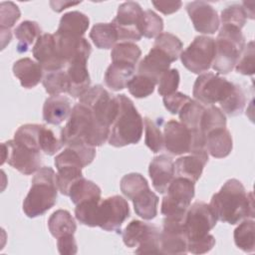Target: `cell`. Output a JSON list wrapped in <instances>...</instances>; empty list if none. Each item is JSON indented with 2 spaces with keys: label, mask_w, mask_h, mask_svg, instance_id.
<instances>
[{
  "label": "cell",
  "mask_w": 255,
  "mask_h": 255,
  "mask_svg": "<svg viewBox=\"0 0 255 255\" xmlns=\"http://www.w3.org/2000/svg\"><path fill=\"white\" fill-rule=\"evenodd\" d=\"M209 205L217 220L231 225L254 217L253 192H247L241 181L236 178L225 181L220 190L213 194Z\"/></svg>",
  "instance_id": "1"
},
{
  "label": "cell",
  "mask_w": 255,
  "mask_h": 255,
  "mask_svg": "<svg viewBox=\"0 0 255 255\" xmlns=\"http://www.w3.org/2000/svg\"><path fill=\"white\" fill-rule=\"evenodd\" d=\"M111 128L99 126L90 109L82 103L76 104L66 126L61 130L64 145L74 146L87 144L93 147L103 145L110 136Z\"/></svg>",
  "instance_id": "2"
},
{
  "label": "cell",
  "mask_w": 255,
  "mask_h": 255,
  "mask_svg": "<svg viewBox=\"0 0 255 255\" xmlns=\"http://www.w3.org/2000/svg\"><path fill=\"white\" fill-rule=\"evenodd\" d=\"M56 175L50 166H43L36 172L23 201V211L28 217L41 216L56 204L59 189Z\"/></svg>",
  "instance_id": "3"
},
{
  "label": "cell",
  "mask_w": 255,
  "mask_h": 255,
  "mask_svg": "<svg viewBox=\"0 0 255 255\" xmlns=\"http://www.w3.org/2000/svg\"><path fill=\"white\" fill-rule=\"evenodd\" d=\"M119 111L109 136V143L115 147L137 143L142 135L143 120L132 101L126 95L116 96Z\"/></svg>",
  "instance_id": "4"
},
{
  "label": "cell",
  "mask_w": 255,
  "mask_h": 255,
  "mask_svg": "<svg viewBox=\"0 0 255 255\" xmlns=\"http://www.w3.org/2000/svg\"><path fill=\"white\" fill-rule=\"evenodd\" d=\"M245 46L241 29L222 25L215 39V54L211 67L219 74H228L234 68Z\"/></svg>",
  "instance_id": "5"
},
{
  "label": "cell",
  "mask_w": 255,
  "mask_h": 255,
  "mask_svg": "<svg viewBox=\"0 0 255 255\" xmlns=\"http://www.w3.org/2000/svg\"><path fill=\"white\" fill-rule=\"evenodd\" d=\"M80 103L90 109L99 126L111 128L119 111L117 97H113L103 86L96 85L80 98Z\"/></svg>",
  "instance_id": "6"
},
{
  "label": "cell",
  "mask_w": 255,
  "mask_h": 255,
  "mask_svg": "<svg viewBox=\"0 0 255 255\" xmlns=\"http://www.w3.org/2000/svg\"><path fill=\"white\" fill-rule=\"evenodd\" d=\"M159 229L140 220H131L123 230L126 246L136 248V254H159Z\"/></svg>",
  "instance_id": "7"
},
{
  "label": "cell",
  "mask_w": 255,
  "mask_h": 255,
  "mask_svg": "<svg viewBox=\"0 0 255 255\" xmlns=\"http://www.w3.org/2000/svg\"><path fill=\"white\" fill-rule=\"evenodd\" d=\"M235 84L213 73L200 74L193 85L192 95L202 105L212 106L223 102L233 91Z\"/></svg>",
  "instance_id": "8"
},
{
  "label": "cell",
  "mask_w": 255,
  "mask_h": 255,
  "mask_svg": "<svg viewBox=\"0 0 255 255\" xmlns=\"http://www.w3.org/2000/svg\"><path fill=\"white\" fill-rule=\"evenodd\" d=\"M194 182L178 177L172 179L161 201L160 212L164 216H184L194 197Z\"/></svg>",
  "instance_id": "9"
},
{
  "label": "cell",
  "mask_w": 255,
  "mask_h": 255,
  "mask_svg": "<svg viewBox=\"0 0 255 255\" xmlns=\"http://www.w3.org/2000/svg\"><path fill=\"white\" fill-rule=\"evenodd\" d=\"M217 218L210 205L203 201H196L188 207L184 217V228L187 244L205 239L209 231L216 225Z\"/></svg>",
  "instance_id": "10"
},
{
  "label": "cell",
  "mask_w": 255,
  "mask_h": 255,
  "mask_svg": "<svg viewBox=\"0 0 255 255\" xmlns=\"http://www.w3.org/2000/svg\"><path fill=\"white\" fill-rule=\"evenodd\" d=\"M214 54L215 40L208 36H196L179 57L187 70L194 74H203L210 69Z\"/></svg>",
  "instance_id": "11"
},
{
  "label": "cell",
  "mask_w": 255,
  "mask_h": 255,
  "mask_svg": "<svg viewBox=\"0 0 255 255\" xmlns=\"http://www.w3.org/2000/svg\"><path fill=\"white\" fill-rule=\"evenodd\" d=\"M57 172V184L60 192L69 196L71 186L81 177L82 169L87 166L82 155L74 148L67 147L55 157Z\"/></svg>",
  "instance_id": "12"
},
{
  "label": "cell",
  "mask_w": 255,
  "mask_h": 255,
  "mask_svg": "<svg viewBox=\"0 0 255 255\" xmlns=\"http://www.w3.org/2000/svg\"><path fill=\"white\" fill-rule=\"evenodd\" d=\"M128 217V201L120 195H114L100 200L96 212V225L106 231L120 233L122 224Z\"/></svg>",
  "instance_id": "13"
},
{
  "label": "cell",
  "mask_w": 255,
  "mask_h": 255,
  "mask_svg": "<svg viewBox=\"0 0 255 255\" xmlns=\"http://www.w3.org/2000/svg\"><path fill=\"white\" fill-rule=\"evenodd\" d=\"M7 162L13 168L24 175H30L40 169L42 160L39 151L33 150L15 139L2 143V161Z\"/></svg>",
  "instance_id": "14"
},
{
  "label": "cell",
  "mask_w": 255,
  "mask_h": 255,
  "mask_svg": "<svg viewBox=\"0 0 255 255\" xmlns=\"http://www.w3.org/2000/svg\"><path fill=\"white\" fill-rule=\"evenodd\" d=\"M184 216H165L159 237V254H186L187 235Z\"/></svg>",
  "instance_id": "15"
},
{
  "label": "cell",
  "mask_w": 255,
  "mask_h": 255,
  "mask_svg": "<svg viewBox=\"0 0 255 255\" xmlns=\"http://www.w3.org/2000/svg\"><path fill=\"white\" fill-rule=\"evenodd\" d=\"M142 13L143 10L140 5L134 1L124 2L119 6L117 16L112 21L117 28L119 41L129 42L141 39L139 23Z\"/></svg>",
  "instance_id": "16"
},
{
  "label": "cell",
  "mask_w": 255,
  "mask_h": 255,
  "mask_svg": "<svg viewBox=\"0 0 255 255\" xmlns=\"http://www.w3.org/2000/svg\"><path fill=\"white\" fill-rule=\"evenodd\" d=\"M32 53L34 58L46 72L62 70L67 65L58 52L54 34H42L36 40Z\"/></svg>",
  "instance_id": "17"
},
{
  "label": "cell",
  "mask_w": 255,
  "mask_h": 255,
  "mask_svg": "<svg viewBox=\"0 0 255 255\" xmlns=\"http://www.w3.org/2000/svg\"><path fill=\"white\" fill-rule=\"evenodd\" d=\"M163 144L167 152L180 155L189 153L192 146V135L180 122L168 121L163 128Z\"/></svg>",
  "instance_id": "18"
},
{
  "label": "cell",
  "mask_w": 255,
  "mask_h": 255,
  "mask_svg": "<svg viewBox=\"0 0 255 255\" xmlns=\"http://www.w3.org/2000/svg\"><path fill=\"white\" fill-rule=\"evenodd\" d=\"M186 12L194 29L202 34H214L220 24L216 10L207 2L193 1L186 5Z\"/></svg>",
  "instance_id": "19"
},
{
  "label": "cell",
  "mask_w": 255,
  "mask_h": 255,
  "mask_svg": "<svg viewBox=\"0 0 255 255\" xmlns=\"http://www.w3.org/2000/svg\"><path fill=\"white\" fill-rule=\"evenodd\" d=\"M58 52L67 65L74 60H87L92 53V47L84 37L54 34Z\"/></svg>",
  "instance_id": "20"
},
{
  "label": "cell",
  "mask_w": 255,
  "mask_h": 255,
  "mask_svg": "<svg viewBox=\"0 0 255 255\" xmlns=\"http://www.w3.org/2000/svg\"><path fill=\"white\" fill-rule=\"evenodd\" d=\"M148 173L153 188L159 193H164L174 177V162L172 158L166 154L153 157L148 166Z\"/></svg>",
  "instance_id": "21"
},
{
  "label": "cell",
  "mask_w": 255,
  "mask_h": 255,
  "mask_svg": "<svg viewBox=\"0 0 255 255\" xmlns=\"http://www.w3.org/2000/svg\"><path fill=\"white\" fill-rule=\"evenodd\" d=\"M171 63L173 61L164 52L152 47L148 54L139 62L137 74L143 75L158 83L162 74L169 70Z\"/></svg>",
  "instance_id": "22"
},
{
  "label": "cell",
  "mask_w": 255,
  "mask_h": 255,
  "mask_svg": "<svg viewBox=\"0 0 255 255\" xmlns=\"http://www.w3.org/2000/svg\"><path fill=\"white\" fill-rule=\"evenodd\" d=\"M208 161V152L190 153L178 157L174 162V174L178 177H183L196 182L202 174L203 168Z\"/></svg>",
  "instance_id": "23"
},
{
  "label": "cell",
  "mask_w": 255,
  "mask_h": 255,
  "mask_svg": "<svg viewBox=\"0 0 255 255\" xmlns=\"http://www.w3.org/2000/svg\"><path fill=\"white\" fill-rule=\"evenodd\" d=\"M87 62V60L79 59L68 64L66 71L69 80L68 94L73 98H81L90 89L91 79Z\"/></svg>",
  "instance_id": "24"
},
{
  "label": "cell",
  "mask_w": 255,
  "mask_h": 255,
  "mask_svg": "<svg viewBox=\"0 0 255 255\" xmlns=\"http://www.w3.org/2000/svg\"><path fill=\"white\" fill-rule=\"evenodd\" d=\"M13 74L25 89L36 87L43 80V68L30 58H22L13 65Z\"/></svg>",
  "instance_id": "25"
},
{
  "label": "cell",
  "mask_w": 255,
  "mask_h": 255,
  "mask_svg": "<svg viewBox=\"0 0 255 255\" xmlns=\"http://www.w3.org/2000/svg\"><path fill=\"white\" fill-rule=\"evenodd\" d=\"M72 112L71 102L65 96H51L43 106V119L46 123L58 126L66 121Z\"/></svg>",
  "instance_id": "26"
},
{
  "label": "cell",
  "mask_w": 255,
  "mask_h": 255,
  "mask_svg": "<svg viewBox=\"0 0 255 255\" xmlns=\"http://www.w3.org/2000/svg\"><path fill=\"white\" fill-rule=\"evenodd\" d=\"M232 147V136L226 128L212 129L205 135V148L215 158L226 157L230 154Z\"/></svg>",
  "instance_id": "27"
},
{
  "label": "cell",
  "mask_w": 255,
  "mask_h": 255,
  "mask_svg": "<svg viewBox=\"0 0 255 255\" xmlns=\"http://www.w3.org/2000/svg\"><path fill=\"white\" fill-rule=\"evenodd\" d=\"M134 71L135 66L133 65L113 62L105 73V83L115 92L124 90L133 77Z\"/></svg>",
  "instance_id": "28"
},
{
  "label": "cell",
  "mask_w": 255,
  "mask_h": 255,
  "mask_svg": "<svg viewBox=\"0 0 255 255\" xmlns=\"http://www.w3.org/2000/svg\"><path fill=\"white\" fill-rule=\"evenodd\" d=\"M90 25V19L80 11H71L61 17L57 34L83 37Z\"/></svg>",
  "instance_id": "29"
},
{
  "label": "cell",
  "mask_w": 255,
  "mask_h": 255,
  "mask_svg": "<svg viewBox=\"0 0 255 255\" xmlns=\"http://www.w3.org/2000/svg\"><path fill=\"white\" fill-rule=\"evenodd\" d=\"M48 228L52 236L59 239L74 235L77 230V224L68 210L58 209L50 216Z\"/></svg>",
  "instance_id": "30"
},
{
  "label": "cell",
  "mask_w": 255,
  "mask_h": 255,
  "mask_svg": "<svg viewBox=\"0 0 255 255\" xmlns=\"http://www.w3.org/2000/svg\"><path fill=\"white\" fill-rule=\"evenodd\" d=\"M101 188L93 181L86 179L84 176L79 178L70 188L69 196L71 201L77 205L84 201L100 200Z\"/></svg>",
  "instance_id": "31"
},
{
  "label": "cell",
  "mask_w": 255,
  "mask_h": 255,
  "mask_svg": "<svg viewBox=\"0 0 255 255\" xmlns=\"http://www.w3.org/2000/svg\"><path fill=\"white\" fill-rule=\"evenodd\" d=\"M90 38L99 49H112L119 41V34L115 25L111 23H98L93 26Z\"/></svg>",
  "instance_id": "32"
},
{
  "label": "cell",
  "mask_w": 255,
  "mask_h": 255,
  "mask_svg": "<svg viewBox=\"0 0 255 255\" xmlns=\"http://www.w3.org/2000/svg\"><path fill=\"white\" fill-rule=\"evenodd\" d=\"M134 212L145 220H151L157 215L158 197L149 188L143 190L132 200Z\"/></svg>",
  "instance_id": "33"
},
{
  "label": "cell",
  "mask_w": 255,
  "mask_h": 255,
  "mask_svg": "<svg viewBox=\"0 0 255 255\" xmlns=\"http://www.w3.org/2000/svg\"><path fill=\"white\" fill-rule=\"evenodd\" d=\"M14 34L18 40V53H25L32 43L42 35V30L37 22L26 20L15 28Z\"/></svg>",
  "instance_id": "34"
},
{
  "label": "cell",
  "mask_w": 255,
  "mask_h": 255,
  "mask_svg": "<svg viewBox=\"0 0 255 255\" xmlns=\"http://www.w3.org/2000/svg\"><path fill=\"white\" fill-rule=\"evenodd\" d=\"M234 242L244 252L251 253L255 250V223L253 218H246L234 230Z\"/></svg>",
  "instance_id": "35"
},
{
  "label": "cell",
  "mask_w": 255,
  "mask_h": 255,
  "mask_svg": "<svg viewBox=\"0 0 255 255\" xmlns=\"http://www.w3.org/2000/svg\"><path fill=\"white\" fill-rule=\"evenodd\" d=\"M141 56L139 47L131 42H121L116 44L111 52L113 62L125 63L135 66Z\"/></svg>",
  "instance_id": "36"
},
{
  "label": "cell",
  "mask_w": 255,
  "mask_h": 255,
  "mask_svg": "<svg viewBox=\"0 0 255 255\" xmlns=\"http://www.w3.org/2000/svg\"><path fill=\"white\" fill-rule=\"evenodd\" d=\"M42 83L46 92L51 96L68 93L69 91V80L67 72L63 69L47 72L43 77Z\"/></svg>",
  "instance_id": "37"
},
{
  "label": "cell",
  "mask_w": 255,
  "mask_h": 255,
  "mask_svg": "<svg viewBox=\"0 0 255 255\" xmlns=\"http://www.w3.org/2000/svg\"><path fill=\"white\" fill-rule=\"evenodd\" d=\"M120 187L125 196L132 200L136 195L145 189H148L147 180L140 173H128L121 179Z\"/></svg>",
  "instance_id": "38"
},
{
  "label": "cell",
  "mask_w": 255,
  "mask_h": 255,
  "mask_svg": "<svg viewBox=\"0 0 255 255\" xmlns=\"http://www.w3.org/2000/svg\"><path fill=\"white\" fill-rule=\"evenodd\" d=\"M153 47L164 52L173 62H175L181 54L183 44L175 35L164 32L160 33L155 38Z\"/></svg>",
  "instance_id": "39"
},
{
  "label": "cell",
  "mask_w": 255,
  "mask_h": 255,
  "mask_svg": "<svg viewBox=\"0 0 255 255\" xmlns=\"http://www.w3.org/2000/svg\"><path fill=\"white\" fill-rule=\"evenodd\" d=\"M41 125L26 124L21 126L14 133V139L36 151H41L39 146V131Z\"/></svg>",
  "instance_id": "40"
},
{
  "label": "cell",
  "mask_w": 255,
  "mask_h": 255,
  "mask_svg": "<svg viewBox=\"0 0 255 255\" xmlns=\"http://www.w3.org/2000/svg\"><path fill=\"white\" fill-rule=\"evenodd\" d=\"M200 128L204 137L212 129L226 128V117L224 113L215 106L205 108L201 118Z\"/></svg>",
  "instance_id": "41"
},
{
  "label": "cell",
  "mask_w": 255,
  "mask_h": 255,
  "mask_svg": "<svg viewBox=\"0 0 255 255\" xmlns=\"http://www.w3.org/2000/svg\"><path fill=\"white\" fill-rule=\"evenodd\" d=\"M163 29V21L152 10H145L142 13L140 23H139V32L141 36L145 38H156Z\"/></svg>",
  "instance_id": "42"
},
{
  "label": "cell",
  "mask_w": 255,
  "mask_h": 255,
  "mask_svg": "<svg viewBox=\"0 0 255 255\" xmlns=\"http://www.w3.org/2000/svg\"><path fill=\"white\" fill-rule=\"evenodd\" d=\"M246 99L243 90L238 86L235 85L231 94L220 103V107L222 112L230 117H236L240 115L245 107Z\"/></svg>",
  "instance_id": "43"
},
{
  "label": "cell",
  "mask_w": 255,
  "mask_h": 255,
  "mask_svg": "<svg viewBox=\"0 0 255 255\" xmlns=\"http://www.w3.org/2000/svg\"><path fill=\"white\" fill-rule=\"evenodd\" d=\"M157 83L153 80L143 76V75H133V77L128 82L127 88L128 92L137 99H142L150 96L155 88Z\"/></svg>",
  "instance_id": "44"
},
{
  "label": "cell",
  "mask_w": 255,
  "mask_h": 255,
  "mask_svg": "<svg viewBox=\"0 0 255 255\" xmlns=\"http://www.w3.org/2000/svg\"><path fill=\"white\" fill-rule=\"evenodd\" d=\"M144 125V142L146 146L152 151V152H158L163 145V134L161 133L160 128L155 124L154 121H152L149 118H144L143 121Z\"/></svg>",
  "instance_id": "45"
},
{
  "label": "cell",
  "mask_w": 255,
  "mask_h": 255,
  "mask_svg": "<svg viewBox=\"0 0 255 255\" xmlns=\"http://www.w3.org/2000/svg\"><path fill=\"white\" fill-rule=\"evenodd\" d=\"M63 145L64 144L61 138L56 137L54 131L51 128L41 125L39 131V146L41 151L48 155H54L62 148Z\"/></svg>",
  "instance_id": "46"
},
{
  "label": "cell",
  "mask_w": 255,
  "mask_h": 255,
  "mask_svg": "<svg viewBox=\"0 0 255 255\" xmlns=\"http://www.w3.org/2000/svg\"><path fill=\"white\" fill-rule=\"evenodd\" d=\"M246 13L240 4H232L221 11L222 25H229L242 29L246 23Z\"/></svg>",
  "instance_id": "47"
},
{
  "label": "cell",
  "mask_w": 255,
  "mask_h": 255,
  "mask_svg": "<svg viewBox=\"0 0 255 255\" xmlns=\"http://www.w3.org/2000/svg\"><path fill=\"white\" fill-rule=\"evenodd\" d=\"M254 56V42L250 41L247 44H245L241 52V55L235 65L236 71L245 76H252L255 72Z\"/></svg>",
  "instance_id": "48"
},
{
  "label": "cell",
  "mask_w": 255,
  "mask_h": 255,
  "mask_svg": "<svg viewBox=\"0 0 255 255\" xmlns=\"http://www.w3.org/2000/svg\"><path fill=\"white\" fill-rule=\"evenodd\" d=\"M179 73L177 69H169L165 73L162 74V76L158 80V94L160 96H168L176 92L178 86H179Z\"/></svg>",
  "instance_id": "49"
},
{
  "label": "cell",
  "mask_w": 255,
  "mask_h": 255,
  "mask_svg": "<svg viewBox=\"0 0 255 255\" xmlns=\"http://www.w3.org/2000/svg\"><path fill=\"white\" fill-rule=\"evenodd\" d=\"M21 12L19 7L13 2H1L0 4V29L12 28L20 19Z\"/></svg>",
  "instance_id": "50"
},
{
  "label": "cell",
  "mask_w": 255,
  "mask_h": 255,
  "mask_svg": "<svg viewBox=\"0 0 255 255\" xmlns=\"http://www.w3.org/2000/svg\"><path fill=\"white\" fill-rule=\"evenodd\" d=\"M191 99L180 92H175L171 95L163 97V105L165 109L172 115H176L182 109V107L188 103Z\"/></svg>",
  "instance_id": "51"
},
{
  "label": "cell",
  "mask_w": 255,
  "mask_h": 255,
  "mask_svg": "<svg viewBox=\"0 0 255 255\" xmlns=\"http://www.w3.org/2000/svg\"><path fill=\"white\" fill-rule=\"evenodd\" d=\"M215 245V238L213 235L209 234L205 239L191 242L187 244V251L192 254H204L209 252Z\"/></svg>",
  "instance_id": "52"
},
{
  "label": "cell",
  "mask_w": 255,
  "mask_h": 255,
  "mask_svg": "<svg viewBox=\"0 0 255 255\" xmlns=\"http://www.w3.org/2000/svg\"><path fill=\"white\" fill-rule=\"evenodd\" d=\"M58 251L62 255H74L78 251V246L74 235L57 239Z\"/></svg>",
  "instance_id": "53"
},
{
  "label": "cell",
  "mask_w": 255,
  "mask_h": 255,
  "mask_svg": "<svg viewBox=\"0 0 255 255\" xmlns=\"http://www.w3.org/2000/svg\"><path fill=\"white\" fill-rule=\"evenodd\" d=\"M152 5L161 13L165 15L172 14L176 11L179 10L181 7L182 3L180 1H175V2H156L152 1Z\"/></svg>",
  "instance_id": "54"
},
{
  "label": "cell",
  "mask_w": 255,
  "mask_h": 255,
  "mask_svg": "<svg viewBox=\"0 0 255 255\" xmlns=\"http://www.w3.org/2000/svg\"><path fill=\"white\" fill-rule=\"evenodd\" d=\"M80 2H68V1H51L50 5L52 7V9L56 12H61L64 9L69 8L70 6H74L79 4Z\"/></svg>",
  "instance_id": "55"
},
{
  "label": "cell",
  "mask_w": 255,
  "mask_h": 255,
  "mask_svg": "<svg viewBox=\"0 0 255 255\" xmlns=\"http://www.w3.org/2000/svg\"><path fill=\"white\" fill-rule=\"evenodd\" d=\"M1 32V43H2V49H4L6 47L7 44L10 43L12 35L10 30L8 29H0Z\"/></svg>",
  "instance_id": "56"
},
{
  "label": "cell",
  "mask_w": 255,
  "mask_h": 255,
  "mask_svg": "<svg viewBox=\"0 0 255 255\" xmlns=\"http://www.w3.org/2000/svg\"><path fill=\"white\" fill-rule=\"evenodd\" d=\"M254 2H246L244 1L242 3V7L246 13V16L250 19H254Z\"/></svg>",
  "instance_id": "57"
}]
</instances>
